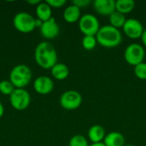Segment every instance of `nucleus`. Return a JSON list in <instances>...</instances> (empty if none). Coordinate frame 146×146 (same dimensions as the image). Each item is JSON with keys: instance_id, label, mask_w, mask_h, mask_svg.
<instances>
[{"instance_id": "obj_1", "label": "nucleus", "mask_w": 146, "mask_h": 146, "mask_svg": "<svg viewBox=\"0 0 146 146\" xmlns=\"http://www.w3.org/2000/svg\"><path fill=\"white\" fill-rule=\"evenodd\" d=\"M34 58L40 68L51 69V68L57 63V52L50 43L44 41L36 46Z\"/></svg>"}, {"instance_id": "obj_2", "label": "nucleus", "mask_w": 146, "mask_h": 146, "mask_svg": "<svg viewBox=\"0 0 146 146\" xmlns=\"http://www.w3.org/2000/svg\"><path fill=\"white\" fill-rule=\"evenodd\" d=\"M98 43L108 49L115 48L122 42V34L120 29H117L110 25H105L100 27L96 35Z\"/></svg>"}, {"instance_id": "obj_3", "label": "nucleus", "mask_w": 146, "mask_h": 146, "mask_svg": "<svg viewBox=\"0 0 146 146\" xmlns=\"http://www.w3.org/2000/svg\"><path fill=\"white\" fill-rule=\"evenodd\" d=\"M33 74L30 68L24 64L15 66L9 74V81L15 88L24 89L31 82Z\"/></svg>"}, {"instance_id": "obj_4", "label": "nucleus", "mask_w": 146, "mask_h": 146, "mask_svg": "<svg viewBox=\"0 0 146 146\" xmlns=\"http://www.w3.org/2000/svg\"><path fill=\"white\" fill-rule=\"evenodd\" d=\"M13 25L21 33H27L33 32L35 27V18L27 12H19L13 18Z\"/></svg>"}, {"instance_id": "obj_5", "label": "nucleus", "mask_w": 146, "mask_h": 146, "mask_svg": "<svg viewBox=\"0 0 146 146\" xmlns=\"http://www.w3.org/2000/svg\"><path fill=\"white\" fill-rule=\"evenodd\" d=\"M145 57V48L137 43H133L129 44L124 51L125 61L132 66H137L143 62Z\"/></svg>"}, {"instance_id": "obj_6", "label": "nucleus", "mask_w": 146, "mask_h": 146, "mask_svg": "<svg viewBox=\"0 0 146 146\" xmlns=\"http://www.w3.org/2000/svg\"><path fill=\"white\" fill-rule=\"evenodd\" d=\"M100 24L98 18L92 14H85L79 21V28L85 35L96 36L100 29Z\"/></svg>"}, {"instance_id": "obj_7", "label": "nucleus", "mask_w": 146, "mask_h": 146, "mask_svg": "<svg viewBox=\"0 0 146 146\" xmlns=\"http://www.w3.org/2000/svg\"><path fill=\"white\" fill-rule=\"evenodd\" d=\"M9 103L15 110L22 111L30 105L31 96L27 90L15 88L9 96Z\"/></svg>"}, {"instance_id": "obj_8", "label": "nucleus", "mask_w": 146, "mask_h": 146, "mask_svg": "<svg viewBox=\"0 0 146 146\" xmlns=\"http://www.w3.org/2000/svg\"><path fill=\"white\" fill-rule=\"evenodd\" d=\"M83 98L81 94L75 90L64 92L60 97V105L66 110H74L80 107Z\"/></svg>"}, {"instance_id": "obj_9", "label": "nucleus", "mask_w": 146, "mask_h": 146, "mask_svg": "<svg viewBox=\"0 0 146 146\" xmlns=\"http://www.w3.org/2000/svg\"><path fill=\"white\" fill-rule=\"evenodd\" d=\"M122 29L124 33L132 39H138L141 38L145 30L141 21L135 18L127 19Z\"/></svg>"}, {"instance_id": "obj_10", "label": "nucleus", "mask_w": 146, "mask_h": 146, "mask_svg": "<svg viewBox=\"0 0 146 146\" xmlns=\"http://www.w3.org/2000/svg\"><path fill=\"white\" fill-rule=\"evenodd\" d=\"M33 88L35 92L40 95H47L54 89V82L48 76H38L33 81Z\"/></svg>"}, {"instance_id": "obj_11", "label": "nucleus", "mask_w": 146, "mask_h": 146, "mask_svg": "<svg viewBox=\"0 0 146 146\" xmlns=\"http://www.w3.org/2000/svg\"><path fill=\"white\" fill-rule=\"evenodd\" d=\"M42 37L46 39H52L58 36L60 33V27L55 18H50V20L44 21L41 27L39 28Z\"/></svg>"}, {"instance_id": "obj_12", "label": "nucleus", "mask_w": 146, "mask_h": 146, "mask_svg": "<svg viewBox=\"0 0 146 146\" xmlns=\"http://www.w3.org/2000/svg\"><path fill=\"white\" fill-rule=\"evenodd\" d=\"M93 8L95 11L103 16H110L115 11V0H95L93 2Z\"/></svg>"}, {"instance_id": "obj_13", "label": "nucleus", "mask_w": 146, "mask_h": 146, "mask_svg": "<svg viewBox=\"0 0 146 146\" xmlns=\"http://www.w3.org/2000/svg\"><path fill=\"white\" fill-rule=\"evenodd\" d=\"M105 136V129L101 125H93L88 130V139L92 144L104 142Z\"/></svg>"}, {"instance_id": "obj_14", "label": "nucleus", "mask_w": 146, "mask_h": 146, "mask_svg": "<svg viewBox=\"0 0 146 146\" xmlns=\"http://www.w3.org/2000/svg\"><path fill=\"white\" fill-rule=\"evenodd\" d=\"M104 144L105 146H125L126 139L124 135L119 132H110L106 134Z\"/></svg>"}, {"instance_id": "obj_15", "label": "nucleus", "mask_w": 146, "mask_h": 146, "mask_svg": "<svg viewBox=\"0 0 146 146\" xmlns=\"http://www.w3.org/2000/svg\"><path fill=\"white\" fill-rule=\"evenodd\" d=\"M81 17L80 9L74 4L68 5L63 12V19L68 23H75L80 21Z\"/></svg>"}, {"instance_id": "obj_16", "label": "nucleus", "mask_w": 146, "mask_h": 146, "mask_svg": "<svg viewBox=\"0 0 146 146\" xmlns=\"http://www.w3.org/2000/svg\"><path fill=\"white\" fill-rule=\"evenodd\" d=\"M51 75L57 80H63L67 79L69 75L68 67L62 62H57L50 69Z\"/></svg>"}, {"instance_id": "obj_17", "label": "nucleus", "mask_w": 146, "mask_h": 146, "mask_svg": "<svg viewBox=\"0 0 146 146\" xmlns=\"http://www.w3.org/2000/svg\"><path fill=\"white\" fill-rule=\"evenodd\" d=\"M36 15H37L38 19H39L43 22L46 21L50 20V18H52L51 7L46 2H44V3L41 2L36 7Z\"/></svg>"}, {"instance_id": "obj_18", "label": "nucleus", "mask_w": 146, "mask_h": 146, "mask_svg": "<svg viewBox=\"0 0 146 146\" xmlns=\"http://www.w3.org/2000/svg\"><path fill=\"white\" fill-rule=\"evenodd\" d=\"M135 8V2L133 0H117L115 1V10L127 15L131 13Z\"/></svg>"}, {"instance_id": "obj_19", "label": "nucleus", "mask_w": 146, "mask_h": 146, "mask_svg": "<svg viewBox=\"0 0 146 146\" xmlns=\"http://www.w3.org/2000/svg\"><path fill=\"white\" fill-rule=\"evenodd\" d=\"M109 19H110V25L117 29H120L121 27L122 28L127 20L126 18V15H123L116 10L109 16Z\"/></svg>"}, {"instance_id": "obj_20", "label": "nucleus", "mask_w": 146, "mask_h": 146, "mask_svg": "<svg viewBox=\"0 0 146 146\" xmlns=\"http://www.w3.org/2000/svg\"><path fill=\"white\" fill-rule=\"evenodd\" d=\"M97 44L98 41L96 36H92V35H85L81 41L82 47L86 50H92L97 46Z\"/></svg>"}, {"instance_id": "obj_21", "label": "nucleus", "mask_w": 146, "mask_h": 146, "mask_svg": "<svg viewBox=\"0 0 146 146\" xmlns=\"http://www.w3.org/2000/svg\"><path fill=\"white\" fill-rule=\"evenodd\" d=\"M68 146H89V144L85 136L81 134H76L70 139Z\"/></svg>"}, {"instance_id": "obj_22", "label": "nucleus", "mask_w": 146, "mask_h": 146, "mask_svg": "<svg viewBox=\"0 0 146 146\" xmlns=\"http://www.w3.org/2000/svg\"><path fill=\"white\" fill-rule=\"evenodd\" d=\"M15 87L9 80H2L0 81V92L6 96H10L15 91Z\"/></svg>"}, {"instance_id": "obj_23", "label": "nucleus", "mask_w": 146, "mask_h": 146, "mask_svg": "<svg viewBox=\"0 0 146 146\" xmlns=\"http://www.w3.org/2000/svg\"><path fill=\"white\" fill-rule=\"evenodd\" d=\"M134 74L139 80H146V62H143L134 67Z\"/></svg>"}, {"instance_id": "obj_24", "label": "nucleus", "mask_w": 146, "mask_h": 146, "mask_svg": "<svg viewBox=\"0 0 146 146\" xmlns=\"http://www.w3.org/2000/svg\"><path fill=\"white\" fill-rule=\"evenodd\" d=\"M46 3L52 8L55 9H59L63 7L66 4L65 0H46Z\"/></svg>"}, {"instance_id": "obj_25", "label": "nucleus", "mask_w": 146, "mask_h": 146, "mask_svg": "<svg viewBox=\"0 0 146 146\" xmlns=\"http://www.w3.org/2000/svg\"><path fill=\"white\" fill-rule=\"evenodd\" d=\"M91 3H92L91 0H74L72 2L73 4H74L75 6H77L80 9L87 7L89 4H91Z\"/></svg>"}, {"instance_id": "obj_26", "label": "nucleus", "mask_w": 146, "mask_h": 146, "mask_svg": "<svg viewBox=\"0 0 146 146\" xmlns=\"http://www.w3.org/2000/svg\"><path fill=\"white\" fill-rule=\"evenodd\" d=\"M140 38H141V40H142L144 45L146 47V28H145V30H144V32H143V34H142V36H141Z\"/></svg>"}, {"instance_id": "obj_27", "label": "nucleus", "mask_w": 146, "mask_h": 146, "mask_svg": "<svg viewBox=\"0 0 146 146\" xmlns=\"http://www.w3.org/2000/svg\"><path fill=\"white\" fill-rule=\"evenodd\" d=\"M42 24H43V21H40L39 19H38V18H36L35 19V27H41V26H42Z\"/></svg>"}, {"instance_id": "obj_28", "label": "nucleus", "mask_w": 146, "mask_h": 146, "mask_svg": "<svg viewBox=\"0 0 146 146\" xmlns=\"http://www.w3.org/2000/svg\"><path fill=\"white\" fill-rule=\"evenodd\" d=\"M27 3H30V4H33V5H38V4H39L41 2L39 1V0H28V1H27Z\"/></svg>"}, {"instance_id": "obj_29", "label": "nucleus", "mask_w": 146, "mask_h": 146, "mask_svg": "<svg viewBox=\"0 0 146 146\" xmlns=\"http://www.w3.org/2000/svg\"><path fill=\"white\" fill-rule=\"evenodd\" d=\"M3 114H4V107H3V104L0 102V118L3 115Z\"/></svg>"}, {"instance_id": "obj_30", "label": "nucleus", "mask_w": 146, "mask_h": 146, "mask_svg": "<svg viewBox=\"0 0 146 146\" xmlns=\"http://www.w3.org/2000/svg\"><path fill=\"white\" fill-rule=\"evenodd\" d=\"M89 146H105V145L104 144V142L101 143H96V144H92L91 145Z\"/></svg>"}, {"instance_id": "obj_31", "label": "nucleus", "mask_w": 146, "mask_h": 146, "mask_svg": "<svg viewBox=\"0 0 146 146\" xmlns=\"http://www.w3.org/2000/svg\"><path fill=\"white\" fill-rule=\"evenodd\" d=\"M125 146H134V145H126Z\"/></svg>"}]
</instances>
